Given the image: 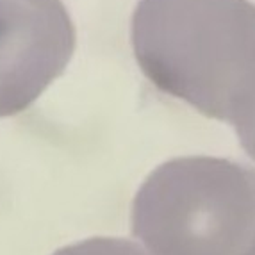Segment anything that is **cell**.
I'll return each mask as SVG.
<instances>
[{"mask_svg": "<svg viewBox=\"0 0 255 255\" xmlns=\"http://www.w3.org/2000/svg\"><path fill=\"white\" fill-rule=\"evenodd\" d=\"M130 41L146 79L207 118L229 124L255 88L250 0H139Z\"/></svg>", "mask_w": 255, "mask_h": 255, "instance_id": "6da1fadb", "label": "cell"}, {"mask_svg": "<svg viewBox=\"0 0 255 255\" xmlns=\"http://www.w3.org/2000/svg\"><path fill=\"white\" fill-rule=\"evenodd\" d=\"M130 229L148 255H255V170L207 155L162 162L134 196Z\"/></svg>", "mask_w": 255, "mask_h": 255, "instance_id": "7a4b0ae2", "label": "cell"}, {"mask_svg": "<svg viewBox=\"0 0 255 255\" xmlns=\"http://www.w3.org/2000/svg\"><path fill=\"white\" fill-rule=\"evenodd\" d=\"M75 41L63 0H0V118L25 111L63 75Z\"/></svg>", "mask_w": 255, "mask_h": 255, "instance_id": "3957f363", "label": "cell"}, {"mask_svg": "<svg viewBox=\"0 0 255 255\" xmlns=\"http://www.w3.org/2000/svg\"><path fill=\"white\" fill-rule=\"evenodd\" d=\"M52 255H146L136 243L122 238H90L55 250Z\"/></svg>", "mask_w": 255, "mask_h": 255, "instance_id": "277c9868", "label": "cell"}, {"mask_svg": "<svg viewBox=\"0 0 255 255\" xmlns=\"http://www.w3.org/2000/svg\"><path fill=\"white\" fill-rule=\"evenodd\" d=\"M230 125L236 128V134L245 152L255 161V95L243 106Z\"/></svg>", "mask_w": 255, "mask_h": 255, "instance_id": "5b68a950", "label": "cell"}]
</instances>
